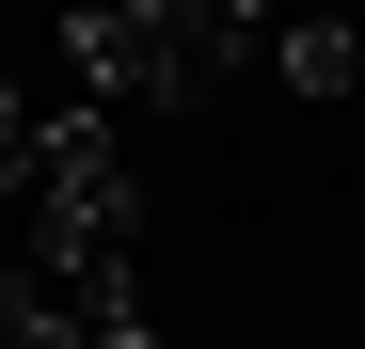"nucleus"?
<instances>
[{"label":"nucleus","instance_id":"nucleus-1","mask_svg":"<svg viewBox=\"0 0 365 349\" xmlns=\"http://www.w3.org/2000/svg\"><path fill=\"white\" fill-rule=\"evenodd\" d=\"M32 254H143V174H128V143H111L96 95L48 111V159H32Z\"/></svg>","mask_w":365,"mask_h":349},{"label":"nucleus","instance_id":"nucleus-2","mask_svg":"<svg viewBox=\"0 0 365 349\" xmlns=\"http://www.w3.org/2000/svg\"><path fill=\"white\" fill-rule=\"evenodd\" d=\"M64 80L96 111H207L222 95L191 64V32H175V0H64Z\"/></svg>","mask_w":365,"mask_h":349},{"label":"nucleus","instance_id":"nucleus-3","mask_svg":"<svg viewBox=\"0 0 365 349\" xmlns=\"http://www.w3.org/2000/svg\"><path fill=\"white\" fill-rule=\"evenodd\" d=\"M270 80H286L302 111L365 95V16H349V0H286V16H270Z\"/></svg>","mask_w":365,"mask_h":349},{"label":"nucleus","instance_id":"nucleus-4","mask_svg":"<svg viewBox=\"0 0 365 349\" xmlns=\"http://www.w3.org/2000/svg\"><path fill=\"white\" fill-rule=\"evenodd\" d=\"M0 349H80V318H64L48 270H0Z\"/></svg>","mask_w":365,"mask_h":349},{"label":"nucleus","instance_id":"nucleus-5","mask_svg":"<svg viewBox=\"0 0 365 349\" xmlns=\"http://www.w3.org/2000/svg\"><path fill=\"white\" fill-rule=\"evenodd\" d=\"M32 159H48V111L32 80H0V207H32Z\"/></svg>","mask_w":365,"mask_h":349},{"label":"nucleus","instance_id":"nucleus-6","mask_svg":"<svg viewBox=\"0 0 365 349\" xmlns=\"http://www.w3.org/2000/svg\"><path fill=\"white\" fill-rule=\"evenodd\" d=\"M80 349H159V318H143V302H111V318H80Z\"/></svg>","mask_w":365,"mask_h":349}]
</instances>
